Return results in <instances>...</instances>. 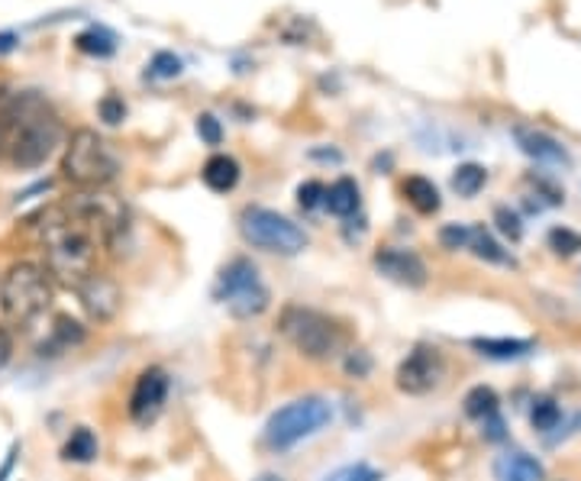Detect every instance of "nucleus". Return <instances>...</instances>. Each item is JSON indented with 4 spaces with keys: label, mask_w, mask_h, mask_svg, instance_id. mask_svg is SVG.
<instances>
[{
    "label": "nucleus",
    "mask_w": 581,
    "mask_h": 481,
    "mask_svg": "<svg viewBox=\"0 0 581 481\" xmlns=\"http://www.w3.org/2000/svg\"><path fill=\"white\" fill-rule=\"evenodd\" d=\"M375 268L395 282V285H405V288H423L426 285V265L417 252H407V249H381L375 255Z\"/></svg>",
    "instance_id": "9b49d317"
},
{
    "label": "nucleus",
    "mask_w": 581,
    "mask_h": 481,
    "mask_svg": "<svg viewBox=\"0 0 581 481\" xmlns=\"http://www.w3.org/2000/svg\"><path fill=\"white\" fill-rule=\"evenodd\" d=\"M405 197L417 214H436L440 204H443L440 201V187L430 179H423V175H410L405 181Z\"/></svg>",
    "instance_id": "f3484780"
},
{
    "label": "nucleus",
    "mask_w": 581,
    "mask_h": 481,
    "mask_svg": "<svg viewBox=\"0 0 581 481\" xmlns=\"http://www.w3.org/2000/svg\"><path fill=\"white\" fill-rule=\"evenodd\" d=\"M468 230L471 227H443V233H440V242L446 245V249H465L468 245Z\"/></svg>",
    "instance_id": "72a5a7b5"
},
{
    "label": "nucleus",
    "mask_w": 581,
    "mask_h": 481,
    "mask_svg": "<svg viewBox=\"0 0 581 481\" xmlns=\"http://www.w3.org/2000/svg\"><path fill=\"white\" fill-rule=\"evenodd\" d=\"M323 197H327V187H323L320 181H304V184L297 187V204H300L304 210L323 207Z\"/></svg>",
    "instance_id": "c85d7f7f"
},
{
    "label": "nucleus",
    "mask_w": 581,
    "mask_h": 481,
    "mask_svg": "<svg viewBox=\"0 0 581 481\" xmlns=\"http://www.w3.org/2000/svg\"><path fill=\"white\" fill-rule=\"evenodd\" d=\"M514 139H517L523 156H529V159H536L543 165H569V152L549 133H539V129H529V126H517Z\"/></svg>",
    "instance_id": "f8f14e48"
},
{
    "label": "nucleus",
    "mask_w": 581,
    "mask_h": 481,
    "mask_svg": "<svg viewBox=\"0 0 581 481\" xmlns=\"http://www.w3.org/2000/svg\"><path fill=\"white\" fill-rule=\"evenodd\" d=\"M323 481H378V472L368 462H352V466L330 472Z\"/></svg>",
    "instance_id": "cd10ccee"
},
{
    "label": "nucleus",
    "mask_w": 581,
    "mask_h": 481,
    "mask_svg": "<svg viewBox=\"0 0 581 481\" xmlns=\"http://www.w3.org/2000/svg\"><path fill=\"white\" fill-rule=\"evenodd\" d=\"M0 304L7 310V317L20 327L39 320L53 307L49 272L36 262H16L0 282Z\"/></svg>",
    "instance_id": "39448f33"
},
{
    "label": "nucleus",
    "mask_w": 581,
    "mask_h": 481,
    "mask_svg": "<svg viewBox=\"0 0 581 481\" xmlns=\"http://www.w3.org/2000/svg\"><path fill=\"white\" fill-rule=\"evenodd\" d=\"M529 421L536 430H556V423L562 421V411H559V404L552 401V398H539L536 404H533V414H529Z\"/></svg>",
    "instance_id": "393cba45"
},
{
    "label": "nucleus",
    "mask_w": 581,
    "mask_h": 481,
    "mask_svg": "<svg viewBox=\"0 0 581 481\" xmlns=\"http://www.w3.org/2000/svg\"><path fill=\"white\" fill-rule=\"evenodd\" d=\"M166 401H169V375L162 368H146L129 394V417L139 426H149L162 414Z\"/></svg>",
    "instance_id": "9d476101"
},
{
    "label": "nucleus",
    "mask_w": 581,
    "mask_h": 481,
    "mask_svg": "<svg viewBox=\"0 0 581 481\" xmlns=\"http://www.w3.org/2000/svg\"><path fill=\"white\" fill-rule=\"evenodd\" d=\"M468 249H471L478 259H485V262H494V265H514V255H511L501 242L494 240L485 227H471V230H468Z\"/></svg>",
    "instance_id": "aec40b11"
},
{
    "label": "nucleus",
    "mask_w": 581,
    "mask_h": 481,
    "mask_svg": "<svg viewBox=\"0 0 581 481\" xmlns=\"http://www.w3.org/2000/svg\"><path fill=\"white\" fill-rule=\"evenodd\" d=\"M443 371H446L443 353H440L436 346L420 343V346H413V350L407 353V359L398 365V388H401L405 394H426V391H433V388L440 385Z\"/></svg>",
    "instance_id": "1a4fd4ad"
},
{
    "label": "nucleus",
    "mask_w": 581,
    "mask_h": 481,
    "mask_svg": "<svg viewBox=\"0 0 581 481\" xmlns=\"http://www.w3.org/2000/svg\"><path fill=\"white\" fill-rule=\"evenodd\" d=\"M61 175L78 191L107 187L119 175V159L114 146L94 129H75L61 156Z\"/></svg>",
    "instance_id": "20e7f679"
},
{
    "label": "nucleus",
    "mask_w": 581,
    "mask_h": 481,
    "mask_svg": "<svg viewBox=\"0 0 581 481\" xmlns=\"http://www.w3.org/2000/svg\"><path fill=\"white\" fill-rule=\"evenodd\" d=\"M16 49V36L13 33H0V56L3 53H13Z\"/></svg>",
    "instance_id": "e433bc0d"
},
{
    "label": "nucleus",
    "mask_w": 581,
    "mask_h": 481,
    "mask_svg": "<svg viewBox=\"0 0 581 481\" xmlns=\"http://www.w3.org/2000/svg\"><path fill=\"white\" fill-rule=\"evenodd\" d=\"M10 121H13V142H10V165L20 172H33L39 165H46L56 149L61 146V123L58 117L46 107L43 98L26 94L20 101H13L7 107Z\"/></svg>",
    "instance_id": "f03ea898"
},
{
    "label": "nucleus",
    "mask_w": 581,
    "mask_h": 481,
    "mask_svg": "<svg viewBox=\"0 0 581 481\" xmlns=\"http://www.w3.org/2000/svg\"><path fill=\"white\" fill-rule=\"evenodd\" d=\"M214 298L230 310L236 320H252L269 310V288L259 275V268L249 259H232L230 265L220 272Z\"/></svg>",
    "instance_id": "0eeeda50"
},
{
    "label": "nucleus",
    "mask_w": 581,
    "mask_h": 481,
    "mask_svg": "<svg viewBox=\"0 0 581 481\" xmlns=\"http://www.w3.org/2000/svg\"><path fill=\"white\" fill-rule=\"evenodd\" d=\"M16 456H20V443H13L10 446V453L3 456V462H0V481H7L13 476V466H16Z\"/></svg>",
    "instance_id": "f704fd0d"
},
{
    "label": "nucleus",
    "mask_w": 581,
    "mask_h": 481,
    "mask_svg": "<svg viewBox=\"0 0 581 481\" xmlns=\"http://www.w3.org/2000/svg\"><path fill=\"white\" fill-rule=\"evenodd\" d=\"M278 330L290 346L307 359H333L346 346V330L314 307L288 304L278 317Z\"/></svg>",
    "instance_id": "7ed1b4c3"
},
{
    "label": "nucleus",
    "mask_w": 581,
    "mask_h": 481,
    "mask_svg": "<svg viewBox=\"0 0 581 481\" xmlns=\"http://www.w3.org/2000/svg\"><path fill=\"white\" fill-rule=\"evenodd\" d=\"M471 346L481 353V356H488V359H521L526 356L529 350H533V343L529 340H508V336H501V340H471Z\"/></svg>",
    "instance_id": "4be33fe9"
},
{
    "label": "nucleus",
    "mask_w": 581,
    "mask_h": 481,
    "mask_svg": "<svg viewBox=\"0 0 581 481\" xmlns=\"http://www.w3.org/2000/svg\"><path fill=\"white\" fill-rule=\"evenodd\" d=\"M549 249L556 255H576L581 249V237L576 230H569V227H552L549 230Z\"/></svg>",
    "instance_id": "a878e982"
},
{
    "label": "nucleus",
    "mask_w": 581,
    "mask_h": 481,
    "mask_svg": "<svg viewBox=\"0 0 581 481\" xmlns=\"http://www.w3.org/2000/svg\"><path fill=\"white\" fill-rule=\"evenodd\" d=\"M465 414L478 423L494 421V417H501V401H498V394L491 388L478 385V388H471L465 394Z\"/></svg>",
    "instance_id": "412c9836"
},
{
    "label": "nucleus",
    "mask_w": 581,
    "mask_h": 481,
    "mask_svg": "<svg viewBox=\"0 0 581 481\" xmlns=\"http://www.w3.org/2000/svg\"><path fill=\"white\" fill-rule=\"evenodd\" d=\"M98 117L107 123V126H116V123L126 121V104H123V98H116V94L101 98V104H98Z\"/></svg>",
    "instance_id": "7c9ffc66"
},
{
    "label": "nucleus",
    "mask_w": 581,
    "mask_h": 481,
    "mask_svg": "<svg viewBox=\"0 0 581 481\" xmlns=\"http://www.w3.org/2000/svg\"><path fill=\"white\" fill-rule=\"evenodd\" d=\"M358 204H362V197H358V184L352 179L333 181V184L327 187L323 207H327L330 214H337V217H352V214L358 210Z\"/></svg>",
    "instance_id": "a211bd4d"
},
{
    "label": "nucleus",
    "mask_w": 581,
    "mask_h": 481,
    "mask_svg": "<svg viewBox=\"0 0 581 481\" xmlns=\"http://www.w3.org/2000/svg\"><path fill=\"white\" fill-rule=\"evenodd\" d=\"M239 230L249 245L262 252H275V255H297L307 245V233L285 214L269 210V207H246L239 214Z\"/></svg>",
    "instance_id": "6e6552de"
},
{
    "label": "nucleus",
    "mask_w": 581,
    "mask_h": 481,
    "mask_svg": "<svg viewBox=\"0 0 581 481\" xmlns=\"http://www.w3.org/2000/svg\"><path fill=\"white\" fill-rule=\"evenodd\" d=\"M10 353H13V340H10L7 330H0V368L10 362Z\"/></svg>",
    "instance_id": "c9c22d12"
},
{
    "label": "nucleus",
    "mask_w": 581,
    "mask_h": 481,
    "mask_svg": "<svg viewBox=\"0 0 581 481\" xmlns=\"http://www.w3.org/2000/svg\"><path fill=\"white\" fill-rule=\"evenodd\" d=\"M485 181H488V172H485L481 165L468 162V165H459V169H456V175H453V187H456V194H459V197H475V194L485 187Z\"/></svg>",
    "instance_id": "b1692460"
},
{
    "label": "nucleus",
    "mask_w": 581,
    "mask_h": 481,
    "mask_svg": "<svg viewBox=\"0 0 581 481\" xmlns=\"http://www.w3.org/2000/svg\"><path fill=\"white\" fill-rule=\"evenodd\" d=\"M39 242L46 252V272L56 275L61 285L78 291L98 272L101 237L81 217H75L68 207H53L43 214Z\"/></svg>",
    "instance_id": "f257e3e1"
},
{
    "label": "nucleus",
    "mask_w": 581,
    "mask_h": 481,
    "mask_svg": "<svg viewBox=\"0 0 581 481\" xmlns=\"http://www.w3.org/2000/svg\"><path fill=\"white\" fill-rule=\"evenodd\" d=\"M75 46H78L84 56L107 59V56H114L116 53V36L107 26H91V30H84V33L75 39Z\"/></svg>",
    "instance_id": "5701e85b"
},
{
    "label": "nucleus",
    "mask_w": 581,
    "mask_h": 481,
    "mask_svg": "<svg viewBox=\"0 0 581 481\" xmlns=\"http://www.w3.org/2000/svg\"><path fill=\"white\" fill-rule=\"evenodd\" d=\"M201 179H204V184H207L214 194H230L232 187L239 184V162H236L232 156L217 152V156H210V159L204 162Z\"/></svg>",
    "instance_id": "4468645a"
},
{
    "label": "nucleus",
    "mask_w": 581,
    "mask_h": 481,
    "mask_svg": "<svg viewBox=\"0 0 581 481\" xmlns=\"http://www.w3.org/2000/svg\"><path fill=\"white\" fill-rule=\"evenodd\" d=\"M494 224H498V230H501L511 242H517L523 237L521 217H517L511 207H498V210H494Z\"/></svg>",
    "instance_id": "c756f323"
},
{
    "label": "nucleus",
    "mask_w": 581,
    "mask_h": 481,
    "mask_svg": "<svg viewBox=\"0 0 581 481\" xmlns=\"http://www.w3.org/2000/svg\"><path fill=\"white\" fill-rule=\"evenodd\" d=\"M197 136L207 146H220L224 142V126H220V121L214 114H201L197 117Z\"/></svg>",
    "instance_id": "2f4dec72"
},
{
    "label": "nucleus",
    "mask_w": 581,
    "mask_h": 481,
    "mask_svg": "<svg viewBox=\"0 0 581 481\" xmlns=\"http://www.w3.org/2000/svg\"><path fill=\"white\" fill-rule=\"evenodd\" d=\"M346 371L349 375H355V378L368 375V371H372V356H368L365 350H352L346 356Z\"/></svg>",
    "instance_id": "473e14b6"
},
{
    "label": "nucleus",
    "mask_w": 581,
    "mask_h": 481,
    "mask_svg": "<svg viewBox=\"0 0 581 481\" xmlns=\"http://www.w3.org/2000/svg\"><path fill=\"white\" fill-rule=\"evenodd\" d=\"M78 295H81V304L88 307V313L98 317V320L114 317L116 307H119V291H116V285L107 275H101V272H94V275L78 288Z\"/></svg>",
    "instance_id": "ddd939ff"
},
{
    "label": "nucleus",
    "mask_w": 581,
    "mask_h": 481,
    "mask_svg": "<svg viewBox=\"0 0 581 481\" xmlns=\"http://www.w3.org/2000/svg\"><path fill=\"white\" fill-rule=\"evenodd\" d=\"M333 421V408L330 401L317 398V394H307V398H297L285 408H278L269 423H265V446L269 449H290L297 446L300 439L320 433L327 423Z\"/></svg>",
    "instance_id": "423d86ee"
},
{
    "label": "nucleus",
    "mask_w": 581,
    "mask_h": 481,
    "mask_svg": "<svg viewBox=\"0 0 581 481\" xmlns=\"http://www.w3.org/2000/svg\"><path fill=\"white\" fill-rule=\"evenodd\" d=\"M149 75L159 78V81H172L181 75V59L172 56V53H156L152 61H149Z\"/></svg>",
    "instance_id": "bb28decb"
},
{
    "label": "nucleus",
    "mask_w": 581,
    "mask_h": 481,
    "mask_svg": "<svg viewBox=\"0 0 581 481\" xmlns=\"http://www.w3.org/2000/svg\"><path fill=\"white\" fill-rule=\"evenodd\" d=\"M0 104H3V84H0Z\"/></svg>",
    "instance_id": "4c0bfd02"
},
{
    "label": "nucleus",
    "mask_w": 581,
    "mask_h": 481,
    "mask_svg": "<svg viewBox=\"0 0 581 481\" xmlns=\"http://www.w3.org/2000/svg\"><path fill=\"white\" fill-rule=\"evenodd\" d=\"M78 343H84V327L78 323V320H71V317H65V313H58L56 317V327H53V333H49V343H43L39 346V356H58V353H68L71 346H78Z\"/></svg>",
    "instance_id": "dca6fc26"
},
{
    "label": "nucleus",
    "mask_w": 581,
    "mask_h": 481,
    "mask_svg": "<svg viewBox=\"0 0 581 481\" xmlns=\"http://www.w3.org/2000/svg\"><path fill=\"white\" fill-rule=\"evenodd\" d=\"M494 476H498V481H543L546 479L543 466H539L533 456H526V453H508V456L494 466Z\"/></svg>",
    "instance_id": "2eb2a0df"
},
{
    "label": "nucleus",
    "mask_w": 581,
    "mask_h": 481,
    "mask_svg": "<svg viewBox=\"0 0 581 481\" xmlns=\"http://www.w3.org/2000/svg\"><path fill=\"white\" fill-rule=\"evenodd\" d=\"M61 459L65 462H94L98 459V436L88 426H75L71 436L61 446Z\"/></svg>",
    "instance_id": "6ab92c4d"
}]
</instances>
